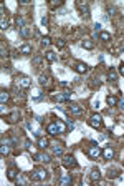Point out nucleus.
I'll list each match as a JSON object with an SVG mask.
<instances>
[{
  "label": "nucleus",
  "instance_id": "nucleus-38",
  "mask_svg": "<svg viewBox=\"0 0 124 186\" xmlns=\"http://www.w3.org/2000/svg\"><path fill=\"white\" fill-rule=\"evenodd\" d=\"M60 86H63V88H68V86H71L70 82H60Z\"/></svg>",
  "mask_w": 124,
  "mask_h": 186
},
{
  "label": "nucleus",
  "instance_id": "nucleus-28",
  "mask_svg": "<svg viewBox=\"0 0 124 186\" xmlns=\"http://www.w3.org/2000/svg\"><path fill=\"white\" fill-rule=\"evenodd\" d=\"M53 154H56V156H63V146L61 145H53Z\"/></svg>",
  "mask_w": 124,
  "mask_h": 186
},
{
  "label": "nucleus",
  "instance_id": "nucleus-13",
  "mask_svg": "<svg viewBox=\"0 0 124 186\" xmlns=\"http://www.w3.org/2000/svg\"><path fill=\"white\" fill-rule=\"evenodd\" d=\"M46 131H48V135H51V136H56V135H60V130H58V126H56V123H50L48 126H46Z\"/></svg>",
  "mask_w": 124,
  "mask_h": 186
},
{
  "label": "nucleus",
  "instance_id": "nucleus-24",
  "mask_svg": "<svg viewBox=\"0 0 124 186\" xmlns=\"http://www.w3.org/2000/svg\"><path fill=\"white\" fill-rule=\"evenodd\" d=\"M117 101H119V100H117V97H114V95H108V97H106V103L109 105V106H116Z\"/></svg>",
  "mask_w": 124,
  "mask_h": 186
},
{
  "label": "nucleus",
  "instance_id": "nucleus-31",
  "mask_svg": "<svg viewBox=\"0 0 124 186\" xmlns=\"http://www.w3.org/2000/svg\"><path fill=\"white\" fill-rule=\"evenodd\" d=\"M0 55H2V58L7 57V46H5V43H0Z\"/></svg>",
  "mask_w": 124,
  "mask_h": 186
},
{
  "label": "nucleus",
  "instance_id": "nucleus-40",
  "mask_svg": "<svg viewBox=\"0 0 124 186\" xmlns=\"http://www.w3.org/2000/svg\"><path fill=\"white\" fill-rule=\"evenodd\" d=\"M114 12H116V8H114V7H109V8H108V14H109V15H114Z\"/></svg>",
  "mask_w": 124,
  "mask_h": 186
},
{
  "label": "nucleus",
  "instance_id": "nucleus-36",
  "mask_svg": "<svg viewBox=\"0 0 124 186\" xmlns=\"http://www.w3.org/2000/svg\"><path fill=\"white\" fill-rule=\"evenodd\" d=\"M25 148H27V150H32V141H30V140H25Z\"/></svg>",
  "mask_w": 124,
  "mask_h": 186
},
{
  "label": "nucleus",
  "instance_id": "nucleus-32",
  "mask_svg": "<svg viewBox=\"0 0 124 186\" xmlns=\"http://www.w3.org/2000/svg\"><path fill=\"white\" fill-rule=\"evenodd\" d=\"M17 27H18V30H22L25 27V20H23V17H18L17 18Z\"/></svg>",
  "mask_w": 124,
  "mask_h": 186
},
{
  "label": "nucleus",
  "instance_id": "nucleus-9",
  "mask_svg": "<svg viewBox=\"0 0 124 186\" xmlns=\"http://www.w3.org/2000/svg\"><path fill=\"white\" fill-rule=\"evenodd\" d=\"M73 68H74V72L79 73V75H83V73L89 72V65H88V63H83V62H76Z\"/></svg>",
  "mask_w": 124,
  "mask_h": 186
},
{
  "label": "nucleus",
  "instance_id": "nucleus-18",
  "mask_svg": "<svg viewBox=\"0 0 124 186\" xmlns=\"http://www.w3.org/2000/svg\"><path fill=\"white\" fill-rule=\"evenodd\" d=\"M18 53H22V55H30V53H32V45H28V43L22 45L20 48H18Z\"/></svg>",
  "mask_w": 124,
  "mask_h": 186
},
{
  "label": "nucleus",
  "instance_id": "nucleus-23",
  "mask_svg": "<svg viewBox=\"0 0 124 186\" xmlns=\"http://www.w3.org/2000/svg\"><path fill=\"white\" fill-rule=\"evenodd\" d=\"M121 176V173H119V170H116V168H113V170H108V178L109 179H114V178H119Z\"/></svg>",
  "mask_w": 124,
  "mask_h": 186
},
{
  "label": "nucleus",
  "instance_id": "nucleus-22",
  "mask_svg": "<svg viewBox=\"0 0 124 186\" xmlns=\"http://www.w3.org/2000/svg\"><path fill=\"white\" fill-rule=\"evenodd\" d=\"M81 46H83V48H86V50H93V48H94V42L89 40V38H86V40H83V42H81Z\"/></svg>",
  "mask_w": 124,
  "mask_h": 186
},
{
  "label": "nucleus",
  "instance_id": "nucleus-1",
  "mask_svg": "<svg viewBox=\"0 0 124 186\" xmlns=\"http://www.w3.org/2000/svg\"><path fill=\"white\" fill-rule=\"evenodd\" d=\"M46 176H48V171L43 168H35L30 173V179H32V181H43Z\"/></svg>",
  "mask_w": 124,
  "mask_h": 186
},
{
  "label": "nucleus",
  "instance_id": "nucleus-12",
  "mask_svg": "<svg viewBox=\"0 0 124 186\" xmlns=\"http://www.w3.org/2000/svg\"><path fill=\"white\" fill-rule=\"evenodd\" d=\"M33 160L38 161V163H48L50 156L46 153H33Z\"/></svg>",
  "mask_w": 124,
  "mask_h": 186
},
{
  "label": "nucleus",
  "instance_id": "nucleus-14",
  "mask_svg": "<svg viewBox=\"0 0 124 186\" xmlns=\"http://www.w3.org/2000/svg\"><path fill=\"white\" fill-rule=\"evenodd\" d=\"M7 178H8V181H17L18 179V171L15 168H8L7 170Z\"/></svg>",
  "mask_w": 124,
  "mask_h": 186
},
{
  "label": "nucleus",
  "instance_id": "nucleus-19",
  "mask_svg": "<svg viewBox=\"0 0 124 186\" xmlns=\"http://www.w3.org/2000/svg\"><path fill=\"white\" fill-rule=\"evenodd\" d=\"M45 58H46V62H50V63H53V62H56V60H58V55L55 53V52L48 50V52L45 53Z\"/></svg>",
  "mask_w": 124,
  "mask_h": 186
},
{
  "label": "nucleus",
  "instance_id": "nucleus-27",
  "mask_svg": "<svg viewBox=\"0 0 124 186\" xmlns=\"http://www.w3.org/2000/svg\"><path fill=\"white\" fill-rule=\"evenodd\" d=\"M56 126H58V130H60V133H66V128H68V125L65 122H61V120H56Z\"/></svg>",
  "mask_w": 124,
  "mask_h": 186
},
{
  "label": "nucleus",
  "instance_id": "nucleus-44",
  "mask_svg": "<svg viewBox=\"0 0 124 186\" xmlns=\"http://www.w3.org/2000/svg\"><path fill=\"white\" fill-rule=\"evenodd\" d=\"M66 125H68V126H71V128H73V126H74V123L71 122V120H66Z\"/></svg>",
  "mask_w": 124,
  "mask_h": 186
},
{
  "label": "nucleus",
  "instance_id": "nucleus-4",
  "mask_svg": "<svg viewBox=\"0 0 124 186\" xmlns=\"http://www.w3.org/2000/svg\"><path fill=\"white\" fill-rule=\"evenodd\" d=\"M86 153H88V156L91 158V160H98V158L103 154V151H101V148H99L96 143H91V146L88 148V151H86Z\"/></svg>",
  "mask_w": 124,
  "mask_h": 186
},
{
  "label": "nucleus",
  "instance_id": "nucleus-30",
  "mask_svg": "<svg viewBox=\"0 0 124 186\" xmlns=\"http://www.w3.org/2000/svg\"><path fill=\"white\" fill-rule=\"evenodd\" d=\"M108 80H109L111 83H116V72H114L113 68H111L109 73H108Z\"/></svg>",
  "mask_w": 124,
  "mask_h": 186
},
{
  "label": "nucleus",
  "instance_id": "nucleus-26",
  "mask_svg": "<svg viewBox=\"0 0 124 186\" xmlns=\"http://www.w3.org/2000/svg\"><path fill=\"white\" fill-rule=\"evenodd\" d=\"M8 100H10V95H8V92L2 90V92H0V103H2V105H5Z\"/></svg>",
  "mask_w": 124,
  "mask_h": 186
},
{
  "label": "nucleus",
  "instance_id": "nucleus-42",
  "mask_svg": "<svg viewBox=\"0 0 124 186\" xmlns=\"http://www.w3.org/2000/svg\"><path fill=\"white\" fill-rule=\"evenodd\" d=\"M17 183H20V184H25V183H27V179H25V178H18Z\"/></svg>",
  "mask_w": 124,
  "mask_h": 186
},
{
  "label": "nucleus",
  "instance_id": "nucleus-45",
  "mask_svg": "<svg viewBox=\"0 0 124 186\" xmlns=\"http://www.w3.org/2000/svg\"><path fill=\"white\" fill-rule=\"evenodd\" d=\"M94 30H96V32H98V30H101V23H96V25H94Z\"/></svg>",
  "mask_w": 124,
  "mask_h": 186
},
{
  "label": "nucleus",
  "instance_id": "nucleus-7",
  "mask_svg": "<svg viewBox=\"0 0 124 186\" xmlns=\"http://www.w3.org/2000/svg\"><path fill=\"white\" fill-rule=\"evenodd\" d=\"M71 98V92H65V93H53L51 95V100L53 101H58V103H61V101H66V100H70Z\"/></svg>",
  "mask_w": 124,
  "mask_h": 186
},
{
  "label": "nucleus",
  "instance_id": "nucleus-3",
  "mask_svg": "<svg viewBox=\"0 0 124 186\" xmlns=\"http://www.w3.org/2000/svg\"><path fill=\"white\" fill-rule=\"evenodd\" d=\"M61 163H63L65 168H76V166H78V161H76V158H74L73 154H63Z\"/></svg>",
  "mask_w": 124,
  "mask_h": 186
},
{
  "label": "nucleus",
  "instance_id": "nucleus-25",
  "mask_svg": "<svg viewBox=\"0 0 124 186\" xmlns=\"http://www.w3.org/2000/svg\"><path fill=\"white\" fill-rule=\"evenodd\" d=\"M18 118H20V113H18V111H13V113H10L7 116V122L8 123H15V122H18Z\"/></svg>",
  "mask_w": 124,
  "mask_h": 186
},
{
  "label": "nucleus",
  "instance_id": "nucleus-29",
  "mask_svg": "<svg viewBox=\"0 0 124 186\" xmlns=\"http://www.w3.org/2000/svg\"><path fill=\"white\" fill-rule=\"evenodd\" d=\"M99 38L103 40V42H109V40H111V33L109 32H99Z\"/></svg>",
  "mask_w": 124,
  "mask_h": 186
},
{
  "label": "nucleus",
  "instance_id": "nucleus-2",
  "mask_svg": "<svg viewBox=\"0 0 124 186\" xmlns=\"http://www.w3.org/2000/svg\"><path fill=\"white\" fill-rule=\"evenodd\" d=\"M88 123H89V126H93L94 130H101V128H103V118H101V115H98V113L91 115L89 120H88Z\"/></svg>",
  "mask_w": 124,
  "mask_h": 186
},
{
  "label": "nucleus",
  "instance_id": "nucleus-17",
  "mask_svg": "<svg viewBox=\"0 0 124 186\" xmlns=\"http://www.w3.org/2000/svg\"><path fill=\"white\" fill-rule=\"evenodd\" d=\"M99 178H101V171H99L98 168H93L91 171H89V179H91V181H99Z\"/></svg>",
  "mask_w": 124,
  "mask_h": 186
},
{
  "label": "nucleus",
  "instance_id": "nucleus-5",
  "mask_svg": "<svg viewBox=\"0 0 124 186\" xmlns=\"http://www.w3.org/2000/svg\"><path fill=\"white\" fill-rule=\"evenodd\" d=\"M38 83H40V86L48 88V90L53 86V80L50 78L48 75H45V73H40V75H38Z\"/></svg>",
  "mask_w": 124,
  "mask_h": 186
},
{
  "label": "nucleus",
  "instance_id": "nucleus-20",
  "mask_svg": "<svg viewBox=\"0 0 124 186\" xmlns=\"http://www.w3.org/2000/svg\"><path fill=\"white\" fill-rule=\"evenodd\" d=\"M36 145H38V148H40V150H45V148H48L50 141H48L46 138H43V136H40V138H38V141H36Z\"/></svg>",
  "mask_w": 124,
  "mask_h": 186
},
{
  "label": "nucleus",
  "instance_id": "nucleus-15",
  "mask_svg": "<svg viewBox=\"0 0 124 186\" xmlns=\"http://www.w3.org/2000/svg\"><path fill=\"white\" fill-rule=\"evenodd\" d=\"M103 158H104V160H113V158H114V150H113V148H111V146L104 148V150H103Z\"/></svg>",
  "mask_w": 124,
  "mask_h": 186
},
{
  "label": "nucleus",
  "instance_id": "nucleus-11",
  "mask_svg": "<svg viewBox=\"0 0 124 186\" xmlns=\"http://www.w3.org/2000/svg\"><path fill=\"white\" fill-rule=\"evenodd\" d=\"M15 85L20 86V88H30V86H32V80H30L28 76H20V78L15 82Z\"/></svg>",
  "mask_w": 124,
  "mask_h": 186
},
{
  "label": "nucleus",
  "instance_id": "nucleus-37",
  "mask_svg": "<svg viewBox=\"0 0 124 186\" xmlns=\"http://www.w3.org/2000/svg\"><path fill=\"white\" fill-rule=\"evenodd\" d=\"M117 72H119V73H121V75H123V76H124V63H121V65H119V67H117Z\"/></svg>",
  "mask_w": 124,
  "mask_h": 186
},
{
  "label": "nucleus",
  "instance_id": "nucleus-10",
  "mask_svg": "<svg viewBox=\"0 0 124 186\" xmlns=\"http://www.w3.org/2000/svg\"><path fill=\"white\" fill-rule=\"evenodd\" d=\"M76 7L79 8V12H81L83 17L89 18V15H91V14H89V5L86 4V2H76Z\"/></svg>",
  "mask_w": 124,
  "mask_h": 186
},
{
  "label": "nucleus",
  "instance_id": "nucleus-16",
  "mask_svg": "<svg viewBox=\"0 0 124 186\" xmlns=\"http://www.w3.org/2000/svg\"><path fill=\"white\" fill-rule=\"evenodd\" d=\"M68 110H70V113H73V115H81L83 113V108L79 106L78 103H71Z\"/></svg>",
  "mask_w": 124,
  "mask_h": 186
},
{
  "label": "nucleus",
  "instance_id": "nucleus-39",
  "mask_svg": "<svg viewBox=\"0 0 124 186\" xmlns=\"http://www.w3.org/2000/svg\"><path fill=\"white\" fill-rule=\"evenodd\" d=\"M93 80H94V82H91V86H99V85H101L99 80H96V78H93Z\"/></svg>",
  "mask_w": 124,
  "mask_h": 186
},
{
  "label": "nucleus",
  "instance_id": "nucleus-33",
  "mask_svg": "<svg viewBox=\"0 0 124 186\" xmlns=\"http://www.w3.org/2000/svg\"><path fill=\"white\" fill-rule=\"evenodd\" d=\"M42 45L43 46H50V45H51V38H50V37H43V38H42Z\"/></svg>",
  "mask_w": 124,
  "mask_h": 186
},
{
  "label": "nucleus",
  "instance_id": "nucleus-8",
  "mask_svg": "<svg viewBox=\"0 0 124 186\" xmlns=\"http://www.w3.org/2000/svg\"><path fill=\"white\" fill-rule=\"evenodd\" d=\"M71 183H73V179H71L70 173H66V171L61 173L60 179H58V184H60V186H68V184H71Z\"/></svg>",
  "mask_w": 124,
  "mask_h": 186
},
{
  "label": "nucleus",
  "instance_id": "nucleus-34",
  "mask_svg": "<svg viewBox=\"0 0 124 186\" xmlns=\"http://www.w3.org/2000/svg\"><path fill=\"white\" fill-rule=\"evenodd\" d=\"M0 28H2V30H7L8 28V22L5 20L4 17H2V20H0Z\"/></svg>",
  "mask_w": 124,
  "mask_h": 186
},
{
  "label": "nucleus",
  "instance_id": "nucleus-35",
  "mask_svg": "<svg viewBox=\"0 0 124 186\" xmlns=\"http://www.w3.org/2000/svg\"><path fill=\"white\" fill-rule=\"evenodd\" d=\"M56 46L58 48H65V46H66V42H65L63 38H58L56 40Z\"/></svg>",
  "mask_w": 124,
  "mask_h": 186
},
{
  "label": "nucleus",
  "instance_id": "nucleus-41",
  "mask_svg": "<svg viewBox=\"0 0 124 186\" xmlns=\"http://www.w3.org/2000/svg\"><path fill=\"white\" fill-rule=\"evenodd\" d=\"M46 23H48V18L43 17V18H42V25H43V27H46Z\"/></svg>",
  "mask_w": 124,
  "mask_h": 186
},
{
  "label": "nucleus",
  "instance_id": "nucleus-6",
  "mask_svg": "<svg viewBox=\"0 0 124 186\" xmlns=\"http://www.w3.org/2000/svg\"><path fill=\"white\" fill-rule=\"evenodd\" d=\"M10 148H12L10 140H2V143H0V153H2V156H4V158L10 154Z\"/></svg>",
  "mask_w": 124,
  "mask_h": 186
},
{
  "label": "nucleus",
  "instance_id": "nucleus-21",
  "mask_svg": "<svg viewBox=\"0 0 124 186\" xmlns=\"http://www.w3.org/2000/svg\"><path fill=\"white\" fill-rule=\"evenodd\" d=\"M20 33H22V37H23V38H30V35H32V27L25 25L23 28L20 30Z\"/></svg>",
  "mask_w": 124,
  "mask_h": 186
},
{
  "label": "nucleus",
  "instance_id": "nucleus-43",
  "mask_svg": "<svg viewBox=\"0 0 124 186\" xmlns=\"http://www.w3.org/2000/svg\"><path fill=\"white\" fill-rule=\"evenodd\" d=\"M117 105H119V108H123V110H124V100H119V101H117Z\"/></svg>",
  "mask_w": 124,
  "mask_h": 186
}]
</instances>
